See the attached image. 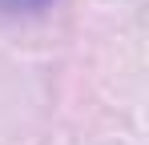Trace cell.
<instances>
[{
  "label": "cell",
  "instance_id": "1",
  "mask_svg": "<svg viewBox=\"0 0 149 145\" xmlns=\"http://www.w3.org/2000/svg\"><path fill=\"white\" fill-rule=\"evenodd\" d=\"M49 0H0V12H36Z\"/></svg>",
  "mask_w": 149,
  "mask_h": 145
}]
</instances>
